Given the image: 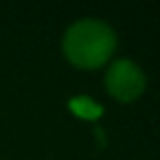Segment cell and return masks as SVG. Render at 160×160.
Returning a JSON list of instances; mask_svg holds the SVG:
<instances>
[{"label": "cell", "mask_w": 160, "mask_h": 160, "mask_svg": "<svg viewBox=\"0 0 160 160\" xmlns=\"http://www.w3.org/2000/svg\"><path fill=\"white\" fill-rule=\"evenodd\" d=\"M62 46L70 64L83 70H92V68L103 66L114 55L116 33L103 20L83 18L68 27Z\"/></svg>", "instance_id": "obj_1"}, {"label": "cell", "mask_w": 160, "mask_h": 160, "mask_svg": "<svg viewBox=\"0 0 160 160\" xmlns=\"http://www.w3.org/2000/svg\"><path fill=\"white\" fill-rule=\"evenodd\" d=\"M145 72L129 59H116L108 72H105V86L108 92L121 101V103H132L145 92Z\"/></svg>", "instance_id": "obj_2"}, {"label": "cell", "mask_w": 160, "mask_h": 160, "mask_svg": "<svg viewBox=\"0 0 160 160\" xmlns=\"http://www.w3.org/2000/svg\"><path fill=\"white\" fill-rule=\"evenodd\" d=\"M68 110H70L75 116H79V118H83V121H92V123L103 116V105H101L99 101H94L92 97H86V94L72 97V99L68 101Z\"/></svg>", "instance_id": "obj_3"}]
</instances>
